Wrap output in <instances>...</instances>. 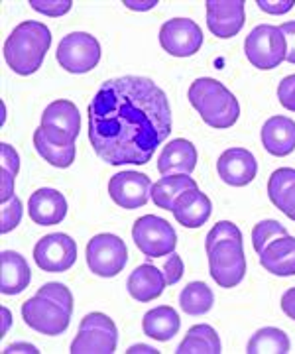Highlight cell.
I'll use <instances>...</instances> for the list:
<instances>
[{
    "label": "cell",
    "instance_id": "cell-1",
    "mask_svg": "<svg viewBox=\"0 0 295 354\" xmlns=\"http://www.w3.org/2000/svg\"><path fill=\"white\" fill-rule=\"evenodd\" d=\"M169 132L167 95L148 77L111 79L89 104L91 146L108 165L148 164Z\"/></svg>",
    "mask_w": 295,
    "mask_h": 354
},
{
    "label": "cell",
    "instance_id": "cell-2",
    "mask_svg": "<svg viewBox=\"0 0 295 354\" xmlns=\"http://www.w3.org/2000/svg\"><path fill=\"white\" fill-rule=\"evenodd\" d=\"M52 46V32L41 22L26 20L12 30L4 44V59L18 75L36 73Z\"/></svg>",
    "mask_w": 295,
    "mask_h": 354
},
{
    "label": "cell",
    "instance_id": "cell-3",
    "mask_svg": "<svg viewBox=\"0 0 295 354\" xmlns=\"http://www.w3.org/2000/svg\"><path fill=\"white\" fill-rule=\"evenodd\" d=\"M187 99L211 128H231L240 116V104L236 97L220 81L211 77L195 79Z\"/></svg>",
    "mask_w": 295,
    "mask_h": 354
},
{
    "label": "cell",
    "instance_id": "cell-4",
    "mask_svg": "<svg viewBox=\"0 0 295 354\" xmlns=\"http://www.w3.org/2000/svg\"><path fill=\"white\" fill-rule=\"evenodd\" d=\"M209 268L211 278L217 281L220 288H236L246 276V256H244L242 241L229 239L217 242L209 250Z\"/></svg>",
    "mask_w": 295,
    "mask_h": 354
},
{
    "label": "cell",
    "instance_id": "cell-5",
    "mask_svg": "<svg viewBox=\"0 0 295 354\" xmlns=\"http://www.w3.org/2000/svg\"><path fill=\"white\" fill-rule=\"evenodd\" d=\"M244 53L248 62L258 69H276L287 53L285 36L278 26H256L244 41Z\"/></svg>",
    "mask_w": 295,
    "mask_h": 354
},
{
    "label": "cell",
    "instance_id": "cell-6",
    "mask_svg": "<svg viewBox=\"0 0 295 354\" xmlns=\"http://www.w3.org/2000/svg\"><path fill=\"white\" fill-rule=\"evenodd\" d=\"M118 342L115 321L104 313H89L83 317L71 354H113Z\"/></svg>",
    "mask_w": 295,
    "mask_h": 354
},
{
    "label": "cell",
    "instance_id": "cell-7",
    "mask_svg": "<svg viewBox=\"0 0 295 354\" xmlns=\"http://www.w3.org/2000/svg\"><path fill=\"white\" fill-rule=\"evenodd\" d=\"M132 239L146 258H164L175 252L178 234L166 218L155 215L140 216L132 227Z\"/></svg>",
    "mask_w": 295,
    "mask_h": 354
},
{
    "label": "cell",
    "instance_id": "cell-8",
    "mask_svg": "<svg viewBox=\"0 0 295 354\" xmlns=\"http://www.w3.org/2000/svg\"><path fill=\"white\" fill-rule=\"evenodd\" d=\"M129 262V248L116 234H97L87 244V266L101 278H115Z\"/></svg>",
    "mask_w": 295,
    "mask_h": 354
},
{
    "label": "cell",
    "instance_id": "cell-9",
    "mask_svg": "<svg viewBox=\"0 0 295 354\" xmlns=\"http://www.w3.org/2000/svg\"><path fill=\"white\" fill-rule=\"evenodd\" d=\"M55 57L69 73H89L101 62V44L87 32H73L59 41Z\"/></svg>",
    "mask_w": 295,
    "mask_h": 354
},
{
    "label": "cell",
    "instance_id": "cell-10",
    "mask_svg": "<svg viewBox=\"0 0 295 354\" xmlns=\"http://www.w3.org/2000/svg\"><path fill=\"white\" fill-rule=\"evenodd\" d=\"M22 319L30 329L48 337H55L67 330L71 313L61 305L53 304L52 299L36 295L22 304Z\"/></svg>",
    "mask_w": 295,
    "mask_h": 354
},
{
    "label": "cell",
    "instance_id": "cell-11",
    "mask_svg": "<svg viewBox=\"0 0 295 354\" xmlns=\"http://www.w3.org/2000/svg\"><path fill=\"white\" fill-rule=\"evenodd\" d=\"M34 260L38 268L50 274H61L67 272L77 260V244L75 241L64 234V232H53L44 236L34 248Z\"/></svg>",
    "mask_w": 295,
    "mask_h": 354
},
{
    "label": "cell",
    "instance_id": "cell-12",
    "mask_svg": "<svg viewBox=\"0 0 295 354\" xmlns=\"http://www.w3.org/2000/svg\"><path fill=\"white\" fill-rule=\"evenodd\" d=\"M160 44L169 55L191 57L203 46V32L189 18H173L162 26Z\"/></svg>",
    "mask_w": 295,
    "mask_h": 354
},
{
    "label": "cell",
    "instance_id": "cell-13",
    "mask_svg": "<svg viewBox=\"0 0 295 354\" xmlns=\"http://www.w3.org/2000/svg\"><path fill=\"white\" fill-rule=\"evenodd\" d=\"M38 153L53 167H69L75 162V138L52 124H39L34 132Z\"/></svg>",
    "mask_w": 295,
    "mask_h": 354
},
{
    "label": "cell",
    "instance_id": "cell-14",
    "mask_svg": "<svg viewBox=\"0 0 295 354\" xmlns=\"http://www.w3.org/2000/svg\"><path fill=\"white\" fill-rule=\"evenodd\" d=\"M152 181L146 174L138 171H122L111 177L108 181V195L111 199L122 209H138L144 207L150 199Z\"/></svg>",
    "mask_w": 295,
    "mask_h": 354
},
{
    "label": "cell",
    "instance_id": "cell-15",
    "mask_svg": "<svg viewBox=\"0 0 295 354\" xmlns=\"http://www.w3.org/2000/svg\"><path fill=\"white\" fill-rule=\"evenodd\" d=\"M207 24L220 39H229L242 30L246 14L242 0H207Z\"/></svg>",
    "mask_w": 295,
    "mask_h": 354
},
{
    "label": "cell",
    "instance_id": "cell-16",
    "mask_svg": "<svg viewBox=\"0 0 295 354\" xmlns=\"http://www.w3.org/2000/svg\"><path fill=\"white\" fill-rule=\"evenodd\" d=\"M220 179L232 187L248 185L258 174V162L254 153L246 148H231L220 153L217 162Z\"/></svg>",
    "mask_w": 295,
    "mask_h": 354
},
{
    "label": "cell",
    "instance_id": "cell-17",
    "mask_svg": "<svg viewBox=\"0 0 295 354\" xmlns=\"http://www.w3.org/2000/svg\"><path fill=\"white\" fill-rule=\"evenodd\" d=\"M28 215L36 225L41 227L59 225L67 215V201L59 191L44 187L32 193L28 201Z\"/></svg>",
    "mask_w": 295,
    "mask_h": 354
},
{
    "label": "cell",
    "instance_id": "cell-18",
    "mask_svg": "<svg viewBox=\"0 0 295 354\" xmlns=\"http://www.w3.org/2000/svg\"><path fill=\"white\" fill-rule=\"evenodd\" d=\"M171 213L181 227L199 228L205 225L213 213V203L203 191H199V187H193L175 199Z\"/></svg>",
    "mask_w": 295,
    "mask_h": 354
},
{
    "label": "cell",
    "instance_id": "cell-19",
    "mask_svg": "<svg viewBox=\"0 0 295 354\" xmlns=\"http://www.w3.org/2000/svg\"><path fill=\"white\" fill-rule=\"evenodd\" d=\"M197 167V150L189 140L175 138L158 158V171L162 176H191Z\"/></svg>",
    "mask_w": 295,
    "mask_h": 354
},
{
    "label": "cell",
    "instance_id": "cell-20",
    "mask_svg": "<svg viewBox=\"0 0 295 354\" xmlns=\"http://www.w3.org/2000/svg\"><path fill=\"white\" fill-rule=\"evenodd\" d=\"M166 278H164V272L158 270L152 264H142L138 266L132 274H130L129 281H126V288L129 293L140 304H148V301H154L158 299L164 290H166Z\"/></svg>",
    "mask_w": 295,
    "mask_h": 354
},
{
    "label": "cell",
    "instance_id": "cell-21",
    "mask_svg": "<svg viewBox=\"0 0 295 354\" xmlns=\"http://www.w3.org/2000/svg\"><path fill=\"white\" fill-rule=\"evenodd\" d=\"M262 268L274 276H295V239L280 236L260 252Z\"/></svg>",
    "mask_w": 295,
    "mask_h": 354
},
{
    "label": "cell",
    "instance_id": "cell-22",
    "mask_svg": "<svg viewBox=\"0 0 295 354\" xmlns=\"http://www.w3.org/2000/svg\"><path fill=\"white\" fill-rule=\"evenodd\" d=\"M262 144L272 156H289L295 150V120L272 116L262 127Z\"/></svg>",
    "mask_w": 295,
    "mask_h": 354
},
{
    "label": "cell",
    "instance_id": "cell-23",
    "mask_svg": "<svg viewBox=\"0 0 295 354\" xmlns=\"http://www.w3.org/2000/svg\"><path fill=\"white\" fill-rule=\"evenodd\" d=\"M32 279L30 266L14 250H4L0 254V291L4 295H18L26 290Z\"/></svg>",
    "mask_w": 295,
    "mask_h": 354
},
{
    "label": "cell",
    "instance_id": "cell-24",
    "mask_svg": "<svg viewBox=\"0 0 295 354\" xmlns=\"http://www.w3.org/2000/svg\"><path fill=\"white\" fill-rule=\"evenodd\" d=\"M181 321L178 311L169 305H160L152 311H148L142 319L144 335H148L154 341H171L180 333Z\"/></svg>",
    "mask_w": 295,
    "mask_h": 354
},
{
    "label": "cell",
    "instance_id": "cell-25",
    "mask_svg": "<svg viewBox=\"0 0 295 354\" xmlns=\"http://www.w3.org/2000/svg\"><path fill=\"white\" fill-rule=\"evenodd\" d=\"M268 197L283 215L295 221V169L280 167L269 176Z\"/></svg>",
    "mask_w": 295,
    "mask_h": 354
},
{
    "label": "cell",
    "instance_id": "cell-26",
    "mask_svg": "<svg viewBox=\"0 0 295 354\" xmlns=\"http://www.w3.org/2000/svg\"><path fill=\"white\" fill-rule=\"evenodd\" d=\"M197 187V181L189 176H164L162 179H158L152 191H150V197L154 201L155 207L164 209V211H171L173 209V203L180 197L181 193Z\"/></svg>",
    "mask_w": 295,
    "mask_h": 354
},
{
    "label": "cell",
    "instance_id": "cell-27",
    "mask_svg": "<svg viewBox=\"0 0 295 354\" xmlns=\"http://www.w3.org/2000/svg\"><path fill=\"white\" fill-rule=\"evenodd\" d=\"M41 124L57 127L69 136L77 138L79 130H81V116L73 102L59 99V101H53L50 106H46V111L41 114Z\"/></svg>",
    "mask_w": 295,
    "mask_h": 354
},
{
    "label": "cell",
    "instance_id": "cell-28",
    "mask_svg": "<svg viewBox=\"0 0 295 354\" xmlns=\"http://www.w3.org/2000/svg\"><path fill=\"white\" fill-rule=\"evenodd\" d=\"M178 354H218L220 341L211 325H195L187 330L185 339L178 346Z\"/></svg>",
    "mask_w": 295,
    "mask_h": 354
},
{
    "label": "cell",
    "instance_id": "cell-29",
    "mask_svg": "<svg viewBox=\"0 0 295 354\" xmlns=\"http://www.w3.org/2000/svg\"><path fill=\"white\" fill-rule=\"evenodd\" d=\"M248 354H285L289 353V339L282 329L264 327L252 335L246 346Z\"/></svg>",
    "mask_w": 295,
    "mask_h": 354
},
{
    "label": "cell",
    "instance_id": "cell-30",
    "mask_svg": "<svg viewBox=\"0 0 295 354\" xmlns=\"http://www.w3.org/2000/svg\"><path fill=\"white\" fill-rule=\"evenodd\" d=\"M213 304H215V295L203 281H191L187 288H183L180 295L181 309L187 315H205L213 309Z\"/></svg>",
    "mask_w": 295,
    "mask_h": 354
},
{
    "label": "cell",
    "instance_id": "cell-31",
    "mask_svg": "<svg viewBox=\"0 0 295 354\" xmlns=\"http://www.w3.org/2000/svg\"><path fill=\"white\" fill-rule=\"evenodd\" d=\"M2 152V183H0V201L6 203L14 197V177L18 176L20 169V156L14 150L10 144H0Z\"/></svg>",
    "mask_w": 295,
    "mask_h": 354
},
{
    "label": "cell",
    "instance_id": "cell-32",
    "mask_svg": "<svg viewBox=\"0 0 295 354\" xmlns=\"http://www.w3.org/2000/svg\"><path fill=\"white\" fill-rule=\"evenodd\" d=\"M285 234H287V230H285L282 223L272 221V218L262 221V223H258L256 227L252 228V246L260 254L268 246L269 242H274L276 239H280V236H285Z\"/></svg>",
    "mask_w": 295,
    "mask_h": 354
},
{
    "label": "cell",
    "instance_id": "cell-33",
    "mask_svg": "<svg viewBox=\"0 0 295 354\" xmlns=\"http://www.w3.org/2000/svg\"><path fill=\"white\" fill-rule=\"evenodd\" d=\"M38 295L52 299L53 304L61 305L69 313H73V295H71V291L67 290L64 283H57V281L46 283V286H41L38 290Z\"/></svg>",
    "mask_w": 295,
    "mask_h": 354
},
{
    "label": "cell",
    "instance_id": "cell-34",
    "mask_svg": "<svg viewBox=\"0 0 295 354\" xmlns=\"http://www.w3.org/2000/svg\"><path fill=\"white\" fill-rule=\"evenodd\" d=\"M229 239H238V241H242V232H240V228L236 227L234 223H231V221H220V223H217L215 227L209 230V234H207L205 239V250H209L213 244L229 241Z\"/></svg>",
    "mask_w": 295,
    "mask_h": 354
},
{
    "label": "cell",
    "instance_id": "cell-35",
    "mask_svg": "<svg viewBox=\"0 0 295 354\" xmlns=\"http://www.w3.org/2000/svg\"><path fill=\"white\" fill-rule=\"evenodd\" d=\"M22 213H24L22 201L16 195H14L10 201L2 203V227H0V230L4 234L14 230V228L20 225V221H22Z\"/></svg>",
    "mask_w": 295,
    "mask_h": 354
},
{
    "label": "cell",
    "instance_id": "cell-36",
    "mask_svg": "<svg viewBox=\"0 0 295 354\" xmlns=\"http://www.w3.org/2000/svg\"><path fill=\"white\" fill-rule=\"evenodd\" d=\"M30 4L36 12L48 14L52 18H59V16H64L71 10L73 2L71 0H30Z\"/></svg>",
    "mask_w": 295,
    "mask_h": 354
},
{
    "label": "cell",
    "instance_id": "cell-37",
    "mask_svg": "<svg viewBox=\"0 0 295 354\" xmlns=\"http://www.w3.org/2000/svg\"><path fill=\"white\" fill-rule=\"evenodd\" d=\"M164 278H166L167 286H173V283H178L181 278H183V260H181L180 254L171 252L169 254V258L166 260V264H164Z\"/></svg>",
    "mask_w": 295,
    "mask_h": 354
},
{
    "label": "cell",
    "instance_id": "cell-38",
    "mask_svg": "<svg viewBox=\"0 0 295 354\" xmlns=\"http://www.w3.org/2000/svg\"><path fill=\"white\" fill-rule=\"evenodd\" d=\"M278 99L283 109L295 113V75H287L282 79L280 87H278Z\"/></svg>",
    "mask_w": 295,
    "mask_h": 354
},
{
    "label": "cell",
    "instance_id": "cell-39",
    "mask_svg": "<svg viewBox=\"0 0 295 354\" xmlns=\"http://www.w3.org/2000/svg\"><path fill=\"white\" fill-rule=\"evenodd\" d=\"M260 10L268 14H285L294 8L295 0H258Z\"/></svg>",
    "mask_w": 295,
    "mask_h": 354
},
{
    "label": "cell",
    "instance_id": "cell-40",
    "mask_svg": "<svg viewBox=\"0 0 295 354\" xmlns=\"http://www.w3.org/2000/svg\"><path fill=\"white\" fill-rule=\"evenodd\" d=\"M282 34L285 36V44H287V53H285V62L295 65V22H285L280 26Z\"/></svg>",
    "mask_w": 295,
    "mask_h": 354
},
{
    "label": "cell",
    "instance_id": "cell-41",
    "mask_svg": "<svg viewBox=\"0 0 295 354\" xmlns=\"http://www.w3.org/2000/svg\"><path fill=\"white\" fill-rule=\"evenodd\" d=\"M282 311L295 321V288L287 290L282 297Z\"/></svg>",
    "mask_w": 295,
    "mask_h": 354
},
{
    "label": "cell",
    "instance_id": "cell-42",
    "mask_svg": "<svg viewBox=\"0 0 295 354\" xmlns=\"http://www.w3.org/2000/svg\"><path fill=\"white\" fill-rule=\"evenodd\" d=\"M126 8L130 10H150L158 4V0H148V2H134V0H124Z\"/></svg>",
    "mask_w": 295,
    "mask_h": 354
},
{
    "label": "cell",
    "instance_id": "cell-43",
    "mask_svg": "<svg viewBox=\"0 0 295 354\" xmlns=\"http://www.w3.org/2000/svg\"><path fill=\"white\" fill-rule=\"evenodd\" d=\"M6 354H10V353H32V354H36L38 353V348L36 346H32V344H10L6 351H4Z\"/></svg>",
    "mask_w": 295,
    "mask_h": 354
},
{
    "label": "cell",
    "instance_id": "cell-44",
    "mask_svg": "<svg viewBox=\"0 0 295 354\" xmlns=\"http://www.w3.org/2000/svg\"><path fill=\"white\" fill-rule=\"evenodd\" d=\"M126 353H129V354H136V353L158 354V351H155V348H152V346H146V344H136V346H130Z\"/></svg>",
    "mask_w": 295,
    "mask_h": 354
},
{
    "label": "cell",
    "instance_id": "cell-45",
    "mask_svg": "<svg viewBox=\"0 0 295 354\" xmlns=\"http://www.w3.org/2000/svg\"><path fill=\"white\" fill-rule=\"evenodd\" d=\"M2 317H4V325H2V335H0V337H4V335H6L8 325H10V311H8L6 307H2Z\"/></svg>",
    "mask_w": 295,
    "mask_h": 354
}]
</instances>
